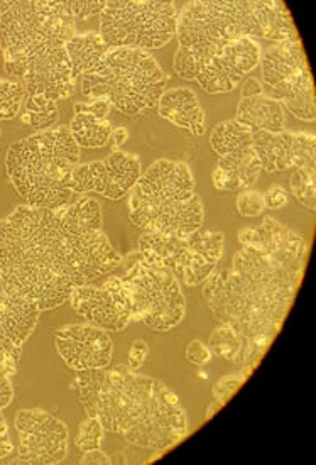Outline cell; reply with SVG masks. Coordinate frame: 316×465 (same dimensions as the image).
<instances>
[{"mask_svg":"<svg viewBox=\"0 0 316 465\" xmlns=\"http://www.w3.org/2000/svg\"><path fill=\"white\" fill-rule=\"evenodd\" d=\"M242 37H262L276 45L300 39L282 2H190L178 14L180 48L173 70L183 80H195L222 49Z\"/></svg>","mask_w":316,"mask_h":465,"instance_id":"cell-5","label":"cell"},{"mask_svg":"<svg viewBox=\"0 0 316 465\" xmlns=\"http://www.w3.org/2000/svg\"><path fill=\"white\" fill-rule=\"evenodd\" d=\"M208 347H210L212 354L222 355L227 361L242 366L245 351H247V341L241 335H237L231 327L222 325L219 331L212 333V337L208 341Z\"/></svg>","mask_w":316,"mask_h":465,"instance_id":"cell-25","label":"cell"},{"mask_svg":"<svg viewBox=\"0 0 316 465\" xmlns=\"http://www.w3.org/2000/svg\"><path fill=\"white\" fill-rule=\"evenodd\" d=\"M121 268V280L133 298V320L156 331H170L182 323L186 298L173 272L149 266L139 251L122 259Z\"/></svg>","mask_w":316,"mask_h":465,"instance_id":"cell-10","label":"cell"},{"mask_svg":"<svg viewBox=\"0 0 316 465\" xmlns=\"http://www.w3.org/2000/svg\"><path fill=\"white\" fill-rule=\"evenodd\" d=\"M178 13L173 2L105 0L100 13V36L110 48L151 51L176 37Z\"/></svg>","mask_w":316,"mask_h":465,"instance_id":"cell-9","label":"cell"},{"mask_svg":"<svg viewBox=\"0 0 316 465\" xmlns=\"http://www.w3.org/2000/svg\"><path fill=\"white\" fill-rule=\"evenodd\" d=\"M80 164V146L68 125L25 137L9 147L5 168L27 207L56 210L72 200V174Z\"/></svg>","mask_w":316,"mask_h":465,"instance_id":"cell-6","label":"cell"},{"mask_svg":"<svg viewBox=\"0 0 316 465\" xmlns=\"http://www.w3.org/2000/svg\"><path fill=\"white\" fill-rule=\"evenodd\" d=\"M70 303L86 323L102 331H121L133 322V298L119 276L109 278L102 288H76Z\"/></svg>","mask_w":316,"mask_h":465,"instance_id":"cell-16","label":"cell"},{"mask_svg":"<svg viewBox=\"0 0 316 465\" xmlns=\"http://www.w3.org/2000/svg\"><path fill=\"white\" fill-rule=\"evenodd\" d=\"M131 221L144 232L180 239L203 227L205 210L186 163L158 160L141 174L131 190Z\"/></svg>","mask_w":316,"mask_h":465,"instance_id":"cell-7","label":"cell"},{"mask_svg":"<svg viewBox=\"0 0 316 465\" xmlns=\"http://www.w3.org/2000/svg\"><path fill=\"white\" fill-rule=\"evenodd\" d=\"M210 144L219 156L212 182L219 192H245L257 183L262 166L252 147V131L242 124L225 121L213 127Z\"/></svg>","mask_w":316,"mask_h":465,"instance_id":"cell-13","label":"cell"},{"mask_svg":"<svg viewBox=\"0 0 316 465\" xmlns=\"http://www.w3.org/2000/svg\"><path fill=\"white\" fill-rule=\"evenodd\" d=\"M80 464H110V457L104 450L95 449L84 453V457L80 459Z\"/></svg>","mask_w":316,"mask_h":465,"instance_id":"cell-39","label":"cell"},{"mask_svg":"<svg viewBox=\"0 0 316 465\" xmlns=\"http://www.w3.org/2000/svg\"><path fill=\"white\" fill-rule=\"evenodd\" d=\"M76 388L86 417L97 418L105 431L131 445L163 452L188 433L176 392L127 366L78 371Z\"/></svg>","mask_w":316,"mask_h":465,"instance_id":"cell-3","label":"cell"},{"mask_svg":"<svg viewBox=\"0 0 316 465\" xmlns=\"http://www.w3.org/2000/svg\"><path fill=\"white\" fill-rule=\"evenodd\" d=\"M110 46L102 39L98 33H86V35H74L68 45L66 53L72 63V74L76 82L82 74L90 72L97 64Z\"/></svg>","mask_w":316,"mask_h":465,"instance_id":"cell-23","label":"cell"},{"mask_svg":"<svg viewBox=\"0 0 316 465\" xmlns=\"http://www.w3.org/2000/svg\"><path fill=\"white\" fill-rule=\"evenodd\" d=\"M245 374H232V376H225L213 386V394L219 400L220 403L223 404L233 392L239 390V386L245 381Z\"/></svg>","mask_w":316,"mask_h":465,"instance_id":"cell-31","label":"cell"},{"mask_svg":"<svg viewBox=\"0 0 316 465\" xmlns=\"http://www.w3.org/2000/svg\"><path fill=\"white\" fill-rule=\"evenodd\" d=\"M41 310L0 274V371L13 376L23 345L35 331Z\"/></svg>","mask_w":316,"mask_h":465,"instance_id":"cell-14","label":"cell"},{"mask_svg":"<svg viewBox=\"0 0 316 465\" xmlns=\"http://www.w3.org/2000/svg\"><path fill=\"white\" fill-rule=\"evenodd\" d=\"M14 398V388L11 384V378L5 376L0 371V459H5L9 453L13 452V441L9 439V429L7 423L2 417V410L7 408Z\"/></svg>","mask_w":316,"mask_h":465,"instance_id":"cell-28","label":"cell"},{"mask_svg":"<svg viewBox=\"0 0 316 465\" xmlns=\"http://www.w3.org/2000/svg\"><path fill=\"white\" fill-rule=\"evenodd\" d=\"M235 121L247 129L266 131V133H282L286 124V109L278 100L262 95L242 98L237 107Z\"/></svg>","mask_w":316,"mask_h":465,"instance_id":"cell-22","label":"cell"},{"mask_svg":"<svg viewBox=\"0 0 316 465\" xmlns=\"http://www.w3.org/2000/svg\"><path fill=\"white\" fill-rule=\"evenodd\" d=\"M104 433H105V430H104L97 418L86 417L85 421H82L80 427H78L74 445L82 453L100 449Z\"/></svg>","mask_w":316,"mask_h":465,"instance_id":"cell-29","label":"cell"},{"mask_svg":"<svg viewBox=\"0 0 316 465\" xmlns=\"http://www.w3.org/2000/svg\"><path fill=\"white\" fill-rule=\"evenodd\" d=\"M159 115L173 125L190 129L195 135L205 133V112L192 88H173L159 98Z\"/></svg>","mask_w":316,"mask_h":465,"instance_id":"cell-21","label":"cell"},{"mask_svg":"<svg viewBox=\"0 0 316 465\" xmlns=\"http://www.w3.org/2000/svg\"><path fill=\"white\" fill-rule=\"evenodd\" d=\"M109 102L107 100H92L88 104H76L74 105V114H90L95 115L97 119H105L110 111Z\"/></svg>","mask_w":316,"mask_h":465,"instance_id":"cell-36","label":"cell"},{"mask_svg":"<svg viewBox=\"0 0 316 465\" xmlns=\"http://www.w3.org/2000/svg\"><path fill=\"white\" fill-rule=\"evenodd\" d=\"M261 46L252 37L233 41L220 51L215 58L196 74V84L210 95L229 94L242 84L243 76L251 74L261 62Z\"/></svg>","mask_w":316,"mask_h":465,"instance_id":"cell-18","label":"cell"},{"mask_svg":"<svg viewBox=\"0 0 316 465\" xmlns=\"http://www.w3.org/2000/svg\"><path fill=\"white\" fill-rule=\"evenodd\" d=\"M252 147L264 172H286L290 168L315 172L316 139L313 134L254 131Z\"/></svg>","mask_w":316,"mask_h":465,"instance_id":"cell-19","label":"cell"},{"mask_svg":"<svg viewBox=\"0 0 316 465\" xmlns=\"http://www.w3.org/2000/svg\"><path fill=\"white\" fill-rule=\"evenodd\" d=\"M147 355H149V347L144 341H135L131 345V352H129V364L127 368L131 371H137L143 368L146 362Z\"/></svg>","mask_w":316,"mask_h":465,"instance_id":"cell-37","label":"cell"},{"mask_svg":"<svg viewBox=\"0 0 316 465\" xmlns=\"http://www.w3.org/2000/svg\"><path fill=\"white\" fill-rule=\"evenodd\" d=\"M262 92L304 123L316 119L315 86L298 41L278 43L261 54Z\"/></svg>","mask_w":316,"mask_h":465,"instance_id":"cell-12","label":"cell"},{"mask_svg":"<svg viewBox=\"0 0 316 465\" xmlns=\"http://www.w3.org/2000/svg\"><path fill=\"white\" fill-rule=\"evenodd\" d=\"M184 355H186V361L195 366H205L213 357L210 347L202 341H193V342L188 343L184 349Z\"/></svg>","mask_w":316,"mask_h":465,"instance_id":"cell-32","label":"cell"},{"mask_svg":"<svg viewBox=\"0 0 316 465\" xmlns=\"http://www.w3.org/2000/svg\"><path fill=\"white\" fill-rule=\"evenodd\" d=\"M78 80L86 98L107 100L127 117L158 107L164 94V74L159 63L141 49L110 48Z\"/></svg>","mask_w":316,"mask_h":465,"instance_id":"cell-8","label":"cell"},{"mask_svg":"<svg viewBox=\"0 0 316 465\" xmlns=\"http://www.w3.org/2000/svg\"><path fill=\"white\" fill-rule=\"evenodd\" d=\"M239 242L242 247L232 268H215L203 282V298L213 319L247 341L242 364L247 376L291 308L308 245L300 233L271 217L242 229Z\"/></svg>","mask_w":316,"mask_h":465,"instance_id":"cell-2","label":"cell"},{"mask_svg":"<svg viewBox=\"0 0 316 465\" xmlns=\"http://www.w3.org/2000/svg\"><path fill=\"white\" fill-rule=\"evenodd\" d=\"M237 210L242 217L252 219L262 213L264 210V198L261 192H254V190H245L241 192L237 196Z\"/></svg>","mask_w":316,"mask_h":465,"instance_id":"cell-30","label":"cell"},{"mask_svg":"<svg viewBox=\"0 0 316 465\" xmlns=\"http://www.w3.org/2000/svg\"><path fill=\"white\" fill-rule=\"evenodd\" d=\"M141 174V161L134 154L114 151L105 160L78 164L72 174V192L78 195L95 192L109 200H122Z\"/></svg>","mask_w":316,"mask_h":465,"instance_id":"cell-17","label":"cell"},{"mask_svg":"<svg viewBox=\"0 0 316 465\" xmlns=\"http://www.w3.org/2000/svg\"><path fill=\"white\" fill-rule=\"evenodd\" d=\"M223 233L200 229L184 239L144 232L137 251L149 266L170 271L186 286H200L217 268L223 256Z\"/></svg>","mask_w":316,"mask_h":465,"instance_id":"cell-11","label":"cell"},{"mask_svg":"<svg viewBox=\"0 0 316 465\" xmlns=\"http://www.w3.org/2000/svg\"><path fill=\"white\" fill-rule=\"evenodd\" d=\"M68 129L80 149H100L109 146L112 124L107 119H97L90 114H74V121L68 125Z\"/></svg>","mask_w":316,"mask_h":465,"instance_id":"cell-24","label":"cell"},{"mask_svg":"<svg viewBox=\"0 0 316 465\" xmlns=\"http://www.w3.org/2000/svg\"><path fill=\"white\" fill-rule=\"evenodd\" d=\"M15 429L19 431L17 462L60 464L68 455V429L48 411L21 410Z\"/></svg>","mask_w":316,"mask_h":465,"instance_id":"cell-15","label":"cell"},{"mask_svg":"<svg viewBox=\"0 0 316 465\" xmlns=\"http://www.w3.org/2000/svg\"><path fill=\"white\" fill-rule=\"evenodd\" d=\"M25 100V86L15 80H0V121H13Z\"/></svg>","mask_w":316,"mask_h":465,"instance_id":"cell-26","label":"cell"},{"mask_svg":"<svg viewBox=\"0 0 316 465\" xmlns=\"http://www.w3.org/2000/svg\"><path fill=\"white\" fill-rule=\"evenodd\" d=\"M105 7V0L97 2H70V9L74 19H88L92 15H100Z\"/></svg>","mask_w":316,"mask_h":465,"instance_id":"cell-33","label":"cell"},{"mask_svg":"<svg viewBox=\"0 0 316 465\" xmlns=\"http://www.w3.org/2000/svg\"><path fill=\"white\" fill-rule=\"evenodd\" d=\"M58 117H60V112H37V114H33V112H25V115H23V123L27 124V125H33V127H41V129H46V127H51L53 124L58 121Z\"/></svg>","mask_w":316,"mask_h":465,"instance_id":"cell-35","label":"cell"},{"mask_svg":"<svg viewBox=\"0 0 316 465\" xmlns=\"http://www.w3.org/2000/svg\"><path fill=\"white\" fill-rule=\"evenodd\" d=\"M56 351L68 368L78 371L109 368L114 343L109 331L94 325H70L54 333Z\"/></svg>","mask_w":316,"mask_h":465,"instance_id":"cell-20","label":"cell"},{"mask_svg":"<svg viewBox=\"0 0 316 465\" xmlns=\"http://www.w3.org/2000/svg\"><path fill=\"white\" fill-rule=\"evenodd\" d=\"M129 139V131L125 127H119V129H112V134H110L109 146L112 147V153L114 151H121L122 144Z\"/></svg>","mask_w":316,"mask_h":465,"instance_id":"cell-41","label":"cell"},{"mask_svg":"<svg viewBox=\"0 0 316 465\" xmlns=\"http://www.w3.org/2000/svg\"><path fill=\"white\" fill-rule=\"evenodd\" d=\"M262 198H264V209L280 210L288 203V192L280 184H274L269 188L268 192L262 193Z\"/></svg>","mask_w":316,"mask_h":465,"instance_id":"cell-34","label":"cell"},{"mask_svg":"<svg viewBox=\"0 0 316 465\" xmlns=\"http://www.w3.org/2000/svg\"><path fill=\"white\" fill-rule=\"evenodd\" d=\"M74 36L70 2L0 0V51L5 72L25 86L27 97L63 100L74 94L66 53Z\"/></svg>","mask_w":316,"mask_h":465,"instance_id":"cell-4","label":"cell"},{"mask_svg":"<svg viewBox=\"0 0 316 465\" xmlns=\"http://www.w3.org/2000/svg\"><path fill=\"white\" fill-rule=\"evenodd\" d=\"M27 97V95H25ZM25 112H33V114H37V112H56L58 111V107H56V102L54 100H49V98L43 97V95H39V97H27L25 100Z\"/></svg>","mask_w":316,"mask_h":465,"instance_id":"cell-38","label":"cell"},{"mask_svg":"<svg viewBox=\"0 0 316 465\" xmlns=\"http://www.w3.org/2000/svg\"><path fill=\"white\" fill-rule=\"evenodd\" d=\"M291 193L303 207L315 212V172L298 168L291 174Z\"/></svg>","mask_w":316,"mask_h":465,"instance_id":"cell-27","label":"cell"},{"mask_svg":"<svg viewBox=\"0 0 316 465\" xmlns=\"http://www.w3.org/2000/svg\"><path fill=\"white\" fill-rule=\"evenodd\" d=\"M242 98L256 97V95H262V84L257 78H247L243 80L242 84Z\"/></svg>","mask_w":316,"mask_h":465,"instance_id":"cell-40","label":"cell"},{"mask_svg":"<svg viewBox=\"0 0 316 465\" xmlns=\"http://www.w3.org/2000/svg\"><path fill=\"white\" fill-rule=\"evenodd\" d=\"M122 256L102 231V209L84 196L70 207H17L0 221V274L41 312L70 300L121 268Z\"/></svg>","mask_w":316,"mask_h":465,"instance_id":"cell-1","label":"cell"}]
</instances>
